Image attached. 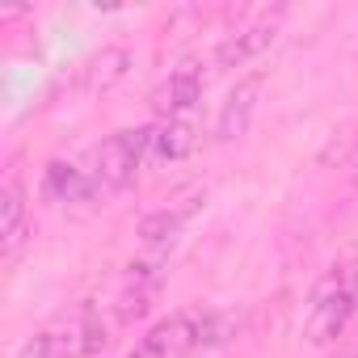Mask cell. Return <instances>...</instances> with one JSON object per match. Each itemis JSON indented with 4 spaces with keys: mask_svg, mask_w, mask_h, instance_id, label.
Returning a JSON list of instances; mask_svg holds the SVG:
<instances>
[{
    "mask_svg": "<svg viewBox=\"0 0 358 358\" xmlns=\"http://www.w3.org/2000/svg\"><path fill=\"white\" fill-rule=\"evenodd\" d=\"M199 139V122L194 114L190 118H169L164 127H152V156L160 164H173V160H182Z\"/></svg>",
    "mask_w": 358,
    "mask_h": 358,
    "instance_id": "9c48e42d",
    "label": "cell"
},
{
    "mask_svg": "<svg viewBox=\"0 0 358 358\" xmlns=\"http://www.w3.org/2000/svg\"><path fill=\"white\" fill-rule=\"evenodd\" d=\"M148 148H152V127H127V131H114L110 139H101L97 152H93V169H89L93 199L127 190L135 182L139 160H143Z\"/></svg>",
    "mask_w": 358,
    "mask_h": 358,
    "instance_id": "7a4b0ae2",
    "label": "cell"
},
{
    "mask_svg": "<svg viewBox=\"0 0 358 358\" xmlns=\"http://www.w3.org/2000/svg\"><path fill=\"white\" fill-rule=\"evenodd\" d=\"M262 76H245V80H236V89L224 97V106H220V118H215V139H241L245 131H249V122H253V114H257V97H262Z\"/></svg>",
    "mask_w": 358,
    "mask_h": 358,
    "instance_id": "5b68a950",
    "label": "cell"
},
{
    "mask_svg": "<svg viewBox=\"0 0 358 358\" xmlns=\"http://www.w3.org/2000/svg\"><path fill=\"white\" fill-rule=\"evenodd\" d=\"M282 17H287V9L278 5L274 13H262L253 26H245L241 34H232V38H224L220 47H215V68H241V64H249V59H257L274 38H278V26H282Z\"/></svg>",
    "mask_w": 358,
    "mask_h": 358,
    "instance_id": "277c9868",
    "label": "cell"
},
{
    "mask_svg": "<svg viewBox=\"0 0 358 358\" xmlns=\"http://www.w3.org/2000/svg\"><path fill=\"white\" fill-rule=\"evenodd\" d=\"M199 101H203V68L199 64H182L169 76V85L160 89V110L169 118H190Z\"/></svg>",
    "mask_w": 358,
    "mask_h": 358,
    "instance_id": "ba28073f",
    "label": "cell"
},
{
    "mask_svg": "<svg viewBox=\"0 0 358 358\" xmlns=\"http://www.w3.org/2000/svg\"><path fill=\"white\" fill-rule=\"evenodd\" d=\"M22 228H26V194H22V182H17V177H9V182H5V194H0V241H5V253L17 249Z\"/></svg>",
    "mask_w": 358,
    "mask_h": 358,
    "instance_id": "8fae6325",
    "label": "cell"
},
{
    "mask_svg": "<svg viewBox=\"0 0 358 358\" xmlns=\"http://www.w3.org/2000/svg\"><path fill=\"white\" fill-rule=\"evenodd\" d=\"M76 354H85V324H80V316L55 320V324L38 329V333L22 345L17 358H76Z\"/></svg>",
    "mask_w": 358,
    "mask_h": 358,
    "instance_id": "8992f818",
    "label": "cell"
},
{
    "mask_svg": "<svg viewBox=\"0 0 358 358\" xmlns=\"http://www.w3.org/2000/svg\"><path fill=\"white\" fill-rule=\"evenodd\" d=\"M199 203H203V199H186L182 207H169V211L148 215V220L139 224V241H143V249H148V253H169V249L177 245V236H182V228L190 224V215L199 211Z\"/></svg>",
    "mask_w": 358,
    "mask_h": 358,
    "instance_id": "52a82bcc",
    "label": "cell"
},
{
    "mask_svg": "<svg viewBox=\"0 0 358 358\" xmlns=\"http://www.w3.org/2000/svg\"><path fill=\"white\" fill-rule=\"evenodd\" d=\"M211 329H215V316H203V312H173L169 320L152 324L148 337H143L127 358H190L199 345L215 341Z\"/></svg>",
    "mask_w": 358,
    "mask_h": 358,
    "instance_id": "3957f363",
    "label": "cell"
},
{
    "mask_svg": "<svg viewBox=\"0 0 358 358\" xmlns=\"http://www.w3.org/2000/svg\"><path fill=\"white\" fill-rule=\"evenodd\" d=\"M358 312V262H337L320 274L308 316H303V337L308 345H329L345 333L350 316Z\"/></svg>",
    "mask_w": 358,
    "mask_h": 358,
    "instance_id": "6da1fadb",
    "label": "cell"
},
{
    "mask_svg": "<svg viewBox=\"0 0 358 358\" xmlns=\"http://www.w3.org/2000/svg\"><path fill=\"white\" fill-rule=\"evenodd\" d=\"M43 194L51 203H80V199H93V186H89V173L76 169V164H47V177H43Z\"/></svg>",
    "mask_w": 358,
    "mask_h": 358,
    "instance_id": "30bf717a",
    "label": "cell"
}]
</instances>
